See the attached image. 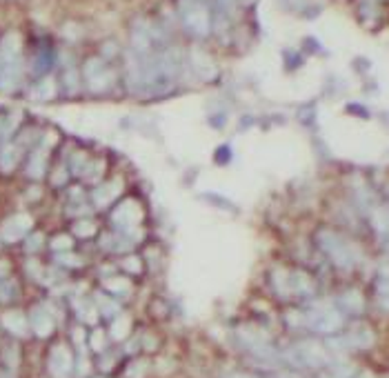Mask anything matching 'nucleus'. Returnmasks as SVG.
<instances>
[{"label":"nucleus","mask_w":389,"mask_h":378,"mask_svg":"<svg viewBox=\"0 0 389 378\" xmlns=\"http://www.w3.org/2000/svg\"><path fill=\"white\" fill-rule=\"evenodd\" d=\"M16 54H18V38L14 34H9L3 43H0V87L3 89L14 87L18 78Z\"/></svg>","instance_id":"nucleus-1"},{"label":"nucleus","mask_w":389,"mask_h":378,"mask_svg":"<svg viewBox=\"0 0 389 378\" xmlns=\"http://www.w3.org/2000/svg\"><path fill=\"white\" fill-rule=\"evenodd\" d=\"M321 247H325V252L332 254L336 265H343V267H350V265H352L350 247H347L343 240H339V236H334V234H323V236H321Z\"/></svg>","instance_id":"nucleus-2"},{"label":"nucleus","mask_w":389,"mask_h":378,"mask_svg":"<svg viewBox=\"0 0 389 378\" xmlns=\"http://www.w3.org/2000/svg\"><path fill=\"white\" fill-rule=\"evenodd\" d=\"M29 227H32V218L25 216V214H20V216H14V218H9L5 225H3V229H0V234H3V238L9 240V243H16L25 236V234L29 231Z\"/></svg>","instance_id":"nucleus-3"},{"label":"nucleus","mask_w":389,"mask_h":378,"mask_svg":"<svg viewBox=\"0 0 389 378\" xmlns=\"http://www.w3.org/2000/svg\"><path fill=\"white\" fill-rule=\"evenodd\" d=\"M341 314L339 312H332V310H325V312H316L312 314L310 325L314 327L316 332H323V334H332L341 327Z\"/></svg>","instance_id":"nucleus-4"},{"label":"nucleus","mask_w":389,"mask_h":378,"mask_svg":"<svg viewBox=\"0 0 389 378\" xmlns=\"http://www.w3.org/2000/svg\"><path fill=\"white\" fill-rule=\"evenodd\" d=\"M49 367H51V372H54L56 376H60V378L69 374V370H71V354L65 350L63 345L54 347L51 359H49Z\"/></svg>","instance_id":"nucleus-5"},{"label":"nucleus","mask_w":389,"mask_h":378,"mask_svg":"<svg viewBox=\"0 0 389 378\" xmlns=\"http://www.w3.org/2000/svg\"><path fill=\"white\" fill-rule=\"evenodd\" d=\"M296 356H298L301 365H307V367H316V365H321V361H323L321 347H316L312 343L301 345L298 350H296Z\"/></svg>","instance_id":"nucleus-6"},{"label":"nucleus","mask_w":389,"mask_h":378,"mask_svg":"<svg viewBox=\"0 0 389 378\" xmlns=\"http://www.w3.org/2000/svg\"><path fill=\"white\" fill-rule=\"evenodd\" d=\"M32 325L38 336H49L51 330H54V321H51V316L45 310H34L32 314Z\"/></svg>","instance_id":"nucleus-7"},{"label":"nucleus","mask_w":389,"mask_h":378,"mask_svg":"<svg viewBox=\"0 0 389 378\" xmlns=\"http://www.w3.org/2000/svg\"><path fill=\"white\" fill-rule=\"evenodd\" d=\"M3 325H5L12 334H16V336H23V334L27 332V323H25V319H23V316H20L18 312L5 314V316H3Z\"/></svg>","instance_id":"nucleus-8"},{"label":"nucleus","mask_w":389,"mask_h":378,"mask_svg":"<svg viewBox=\"0 0 389 378\" xmlns=\"http://www.w3.org/2000/svg\"><path fill=\"white\" fill-rule=\"evenodd\" d=\"M350 341H352L356 347H370V345L374 343V336H372V332H370V327L361 325V327H354V330H352Z\"/></svg>","instance_id":"nucleus-9"},{"label":"nucleus","mask_w":389,"mask_h":378,"mask_svg":"<svg viewBox=\"0 0 389 378\" xmlns=\"http://www.w3.org/2000/svg\"><path fill=\"white\" fill-rule=\"evenodd\" d=\"M16 292L14 287V283H9V281H3L0 283V301H7V299H12Z\"/></svg>","instance_id":"nucleus-10"},{"label":"nucleus","mask_w":389,"mask_h":378,"mask_svg":"<svg viewBox=\"0 0 389 378\" xmlns=\"http://www.w3.org/2000/svg\"><path fill=\"white\" fill-rule=\"evenodd\" d=\"M89 231H94V225H89V223H87V227H76V234H89Z\"/></svg>","instance_id":"nucleus-11"},{"label":"nucleus","mask_w":389,"mask_h":378,"mask_svg":"<svg viewBox=\"0 0 389 378\" xmlns=\"http://www.w3.org/2000/svg\"><path fill=\"white\" fill-rule=\"evenodd\" d=\"M229 378H249V376H243V374H236V376H229Z\"/></svg>","instance_id":"nucleus-12"}]
</instances>
